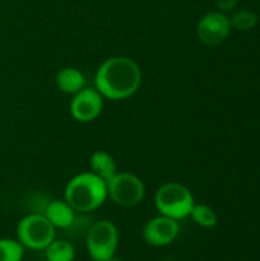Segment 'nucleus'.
<instances>
[{
    "instance_id": "obj_8",
    "label": "nucleus",
    "mask_w": 260,
    "mask_h": 261,
    "mask_svg": "<svg viewBox=\"0 0 260 261\" xmlns=\"http://www.w3.org/2000/svg\"><path fill=\"white\" fill-rule=\"evenodd\" d=\"M231 29L230 18L222 12H208L198 24V35L204 44L215 46L222 43Z\"/></svg>"
},
{
    "instance_id": "obj_7",
    "label": "nucleus",
    "mask_w": 260,
    "mask_h": 261,
    "mask_svg": "<svg viewBox=\"0 0 260 261\" xmlns=\"http://www.w3.org/2000/svg\"><path fill=\"white\" fill-rule=\"evenodd\" d=\"M103 110V96L97 89L84 87L70 101V115L78 122L93 121Z\"/></svg>"
},
{
    "instance_id": "obj_3",
    "label": "nucleus",
    "mask_w": 260,
    "mask_h": 261,
    "mask_svg": "<svg viewBox=\"0 0 260 261\" xmlns=\"http://www.w3.org/2000/svg\"><path fill=\"white\" fill-rule=\"evenodd\" d=\"M155 205L161 216L173 220H182L190 216L195 206L192 191L181 184H166L155 194Z\"/></svg>"
},
{
    "instance_id": "obj_4",
    "label": "nucleus",
    "mask_w": 260,
    "mask_h": 261,
    "mask_svg": "<svg viewBox=\"0 0 260 261\" xmlns=\"http://www.w3.org/2000/svg\"><path fill=\"white\" fill-rule=\"evenodd\" d=\"M17 237L23 248L44 251L55 239V228L43 214H29L17 226Z\"/></svg>"
},
{
    "instance_id": "obj_9",
    "label": "nucleus",
    "mask_w": 260,
    "mask_h": 261,
    "mask_svg": "<svg viewBox=\"0 0 260 261\" xmlns=\"http://www.w3.org/2000/svg\"><path fill=\"white\" fill-rule=\"evenodd\" d=\"M179 234L178 220H173L166 216H158L152 219L143 229L144 242L150 246H167Z\"/></svg>"
},
{
    "instance_id": "obj_18",
    "label": "nucleus",
    "mask_w": 260,
    "mask_h": 261,
    "mask_svg": "<svg viewBox=\"0 0 260 261\" xmlns=\"http://www.w3.org/2000/svg\"><path fill=\"white\" fill-rule=\"evenodd\" d=\"M109 261H121V260H118V258H115V257H112V258H110V260Z\"/></svg>"
},
{
    "instance_id": "obj_5",
    "label": "nucleus",
    "mask_w": 260,
    "mask_h": 261,
    "mask_svg": "<svg viewBox=\"0 0 260 261\" xmlns=\"http://www.w3.org/2000/svg\"><path fill=\"white\" fill-rule=\"evenodd\" d=\"M86 246L93 261H109L115 257L118 248L116 226L109 220H100L93 223L87 231Z\"/></svg>"
},
{
    "instance_id": "obj_11",
    "label": "nucleus",
    "mask_w": 260,
    "mask_h": 261,
    "mask_svg": "<svg viewBox=\"0 0 260 261\" xmlns=\"http://www.w3.org/2000/svg\"><path fill=\"white\" fill-rule=\"evenodd\" d=\"M57 86L61 92L64 93H70L75 95L77 92H80L81 89H84L86 80L84 75L75 69V67H64L57 73Z\"/></svg>"
},
{
    "instance_id": "obj_16",
    "label": "nucleus",
    "mask_w": 260,
    "mask_h": 261,
    "mask_svg": "<svg viewBox=\"0 0 260 261\" xmlns=\"http://www.w3.org/2000/svg\"><path fill=\"white\" fill-rule=\"evenodd\" d=\"M230 23H231V26H234L239 31H248V29H251V28L256 26L257 17L251 11L242 9V11H239V12H236L233 15V18L230 20Z\"/></svg>"
},
{
    "instance_id": "obj_15",
    "label": "nucleus",
    "mask_w": 260,
    "mask_h": 261,
    "mask_svg": "<svg viewBox=\"0 0 260 261\" xmlns=\"http://www.w3.org/2000/svg\"><path fill=\"white\" fill-rule=\"evenodd\" d=\"M190 216L202 228H213L218 223L216 213L210 206H207V205H196L195 203V206L192 208Z\"/></svg>"
},
{
    "instance_id": "obj_6",
    "label": "nucleus",
    "mask_w": 260,
    "mask_h": 261,
    "mask_svg": "<svg viewBox=\"0 0 260 261\" xmlns=\"http://www.w3.org/2000/svg\"><path fill=\"white\" fill-rule=\"evenodd\" d=\"M106 185L107 196L120 206H135L144 197V184L132 173H115Z\"/></svg>"
},
{
    "instance_id": "obj_10",
    "label": "nucleus",
    "mask_w": 260,
    "mask_h": 261,
    "mask_svg": "<svg viewBox=\"0 0 260 261\" xmlns=\"http://www.w3.org/2000/svg\"><path fill=\"white\" fill-rule=\"evenodd\" d=\"M54 228H67L74 223L75 211L66 200H52L43 214Z\"/></svg>"
},
{
    "instance_id": "obj_1",
    "label": "nucleus",
    "mask_w": 260,
    "mask_h": 261,
    "mask_svg": "<svg viewBox=\"0 0 260 261\" xmlns=\"http://www.w3.org/2000/svg\"><path fill=\"white\" fill-rule=\"evenodd\" d=\"M141 84V69L132 58L112 57L97 70L95 87L103 98L121 101L130 98Z\"/></svg>"
},
{
    "instance_id": "obj_12",
    "label": "nucleus",
    "mask_w": 260,
    "mask_h": 261,
    "mask_svg": "<svg viewBox=\"0 0 260 261\" xmlns=\"http://www.w3.org/2000/svg\"><path fill=\"white\" fill-rule=\"evenodd\" d=\"M90 167H92V173H95L106 182L116 173L115 161L107 151H95L90 156Z\"/></svg>"
},
{
    "instance_id": "obj_2",
    "label": "nucleus",
    "mask_w": 260,
    "mask_h": 261,
    "mask_svg": "<svg viewBox=\"0 0 260 261\" xmlns=\"http://www.w3.org/2000/svg\"><path fill=\"white\" fill-rule=\"evenodd\" d=\"M107 197V185L95 173H80L74 176L64 190V200L74 211L89 213L100 208Z\"/></svg>"
},
{
    "instance_id": "obj_14",
    "label": "nucleus",
    "mask_w": 260,
    "mask_h": 261,
    "mask_svg": "<svg viewBox=\"0 0 260 261\" xmlns=\"http://www.w3.org/2000/svg\"><path fill=\"white\" fill-rule=\"evenodd\" d=\"M25 248L12 239H0V261H21Z\"/></svg>"
},
{
    "instance_id": "obj_17",
    "label": "nucleus",
    "mask_w": 260,
    "mask_h": 261,
    "mask_svg": "<svg viewBox=\"0 0 260 261\" xmlns=\"http://www.w3.org/2000/svg\"><path fill=\"white\" fill-rule=\"evenodd\" d=\"M216 2V5L219 6V9H222V11H230V9H233L234 6H236V3H238V0H215Z\"/></svg>"
},
{
    "instance_id": "obj_13",
    "label": "nucleus",
    "mask_w": 260,
    "mask_h": 261,
    "mask_svg": "<svg viewBox=\"0 0 260 261\" xmlns=\"http://www.w3.org/2000/svg\"><path fill=\"white\" fill-rule=\"evenodd\" d=\"M44 255L48 261H74L75 258V251L74 246L66 242V240H52L46 249Z\"/></svg>"
}]
</instances>
